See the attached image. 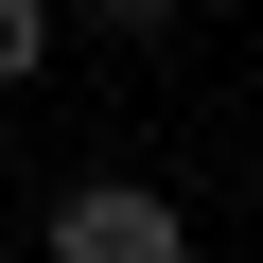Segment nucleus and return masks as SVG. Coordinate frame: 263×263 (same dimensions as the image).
Segmentation results:
<instances>
[{"label":"nucleus","instance_id":"2","mask_svg":"<svg viewBox=\"0 0 263 263\" xmlns=\"http://www.w3.org/2000/svg\"><path fill=\"white\" fill-rule=\"evenodd\" d=\"M35 53H53V18H35V0H0V88H18Z\"/></svg>","mask_w":263,"mask_h":263},{"label":"nucleus","instance_id":"3","mask_svg":"<svg viewBox=\"0 0 263 263\" xmlns=\"http://www.w3.org/2000/svg\"><path fill=\"white\" fill-rule=\"evenodd\" d=\"M88 18H105V35H176V0H88Z\"/></svg>","mask_w":263,"mask_h":263},{"label":"nucleus","instance_id":"1","mask_svg":"<svg viewBox=\"0 0 263 263\" xmlns=\"http://www.w3.org/2000/svg\"><path fill=\"white\" fill-rule=\"evenodd\" d=\"M53 263H193V228H176V193H141V176H70V193H53Z\"/></svg>","mask_w":263,"mask_h":263}]
</instances>
